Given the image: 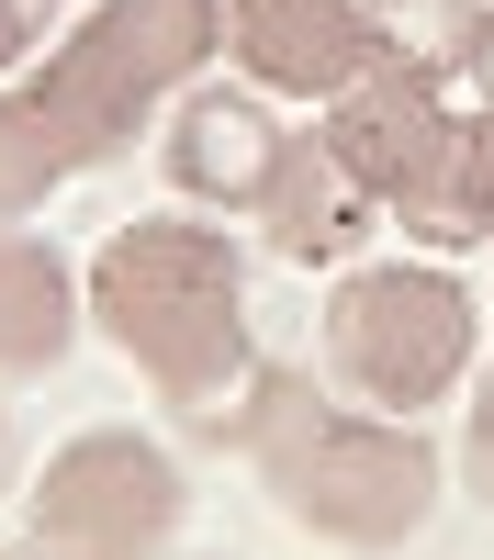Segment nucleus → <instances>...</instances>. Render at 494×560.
Instances as JSON below:
<instances>
[{
	"instance_id": "obj_1",
	"label": "nucleus",
	"mask_w": 494,
	"mask_h": 560,
	"mask_svg": "<svg viewBox=\"0 0 494 560\" xmlns=\"http://www.w3.org/2000/svg\"><path fill=\"white\" fill-rule=\"evenodd\" d=\"M192 438L237 448L248 471L337 549H404L427 527V504H438V448L404 427V415H337L282 359H259L225 404H203Z\"/></svg>"
},
{
	"instance_id": "obj_2",
	"label": "nucleus",
	"mask_w": 494,
	"mask_h": 560,
	"mask_svg": "<svg viewBox=\"0 0 494 560\" xmlns=\"http://www.w3.org/2000/svg\"><path fill=\"white\" fill-rule=\"evenodd\" d=\"M90 314L102 337L147 370L169 415H203L248 382V269L214 213H147L90 258Z\"/></svg>"
},
{
	"instance_id": "obj_3",
	"label": "nucleus",
	"mask_w": 494,
	"mask_h": 560,
	"mask_svg": "<svg viewBox=\"0 0 494 560\" xmlns=\"http://www.w3.org/2000/svg\"><path fill=\"white\" fill-rule=\"evenodd\" d=\"M214 45H225V0H102V12H79L68 45L34 68V102L68 124V147L90 168V158L135 147L147 113L203 79Z\"/></svg>"
},
{
	"instance_id": "obj_4",
	"label": "nucleus",
	"mask_w": 494,
	"mask_h": 560,
	"mask_svg": "<svg viewBox=\"0 0 494 560\" xmlns=\"http://www.w3.org/2000/svg\"><path fill=\"white\" fill-rule=\"evenodd\" d=\"M326 370L371 415H438L472 382V292L438 258H359V269H337Z\"/></svg>"
},
{
	"instance_id": "obj_5",
	"label": "nucleus",
	"mask_w": 494,
	"mask_h": 560,
	"mask_svg": "<svg viewBox=\"0 0 494 560\" xmlns=\"http://www.w3.org/2000/svg\"><path fill=\"white\" fill-rule=\"evenodd\" d=\"M337 147V168L371 191L404 236H427V247H472L461 236V113H449V79L438 68H416V57H382L359 68L337 102H326V124H314Z\"/></svg>"
},
{
	"instance_id": "obj_6",
	"label": "nucleus",
	"mask_w": 494,
	"mask_h": 560,
	"mask_svg": "<svg viewBox=\"0 0 494 560\" xmlns=\"http://www.w3.org/2000/svg\"><path fill=\"white\" fill-rule=\"evenodd\" d=\"M180 459L135 427H79L34 471L23 504V560H158L180 538Z\"/></svg>"
},
{
	"instance_id": "obj_7",
	"label": "nucleus",
	"mask_w": 494,
	"mask_h": 560,
	"mask_svg": "<svg viewBox=\"0 0 494 560\" xmlns=\"http://www.w3.org/2000/svg\"><path fill=\"white\" fill-rule=\"evenodd\" d=\"M282 147H292V124L269 113V90H214L192 79L169 102V135H158V168H169V191L180 202H203V213H259L269 202V179H282Z\"/></svg>"
},
{
	"instance_id": "obj_8",
	"label": "nucleus",
	"mask_w": 494,
	"mask_h": 560,
	"mask_svg": "<svg viewBox=\"0 0 494 560\" xmlns=\"http://www.w3.org/2000/svg\"><path fill=\"white\" fill-rule=\"evenodd\" d=\"M225 57L269 102H337L382 57V34H371V0H225Z\"/></svg>"
},
{
	"instance_id": "obj_9",
	"label": "nucleus",
	"mask_w": 494,
	"mask_h": 560,
	"mask_svg": "<svg viewBox=\"0 0 494 560\" xmlns=\"http://www.w3.org/2000/svg\"><path fill=\"white\" fill-rule=\"evenodd\" d=\"M371 191L337 168V147L326 135H292L282 147V179H269V202H259V224H269V247L282 258H303V269H337L359 236H371Z\"/></svg>"
},
{
	"instance_id": "obj_10",
	"label": "nucleus",
	"mask_w": 494,
	"mask_h": 560,
	"mask_svg": "<svg viewBox=\"0 0 494 560\" xmlns=\"http://www.w3.org/2000/svg\"><path fill=\"white\" fill-rule=\"evenodd\" d=\"M79 337V280L57 247H34V236H0V370L12 382H45V370L68 359Z\"/></svg>"
},
{
	"instance_id": "obj_11",
	"label": "nucleus",
	"mask_w": 494,
	"mask_h": 560,
	"mask_svg": "<svg viewBox=\"0 0 494 560\" xmlns=\"http://www.w3.org/2000/svg\"><path fill=\"white\" fill-rule=\"evenodd\" d=\"M371 34L416 68H494V0H371Z\"/></svg>"
},
{
	"instance_id": "obj_12",
	"label": "nucleus",
	"mask_w": 494,
	"mask_h": 560,
	"mask_svg": "<svg viewBox=\"0 0 494 560\" xmlns=\"http://www.w3.org/2000/svg\"><path fill=\"white\" fill-rule=\"evenodd\" d=\"M79 168V147H68V124L34 102V90H0V224H23L57 179Z\"/></svg>"
},
{
	"instance_id": "obj_13",
	"label": "nucleus",
	"mask_w": 494,
	"mask_h": 560,
	"mask_svg": "<svg viewBox=\"0 0 494 560\" xmlns=\"http://www.w3.org/2000/svg\"><path fill=\"white\" fill-rule=\"evenodd\" d=\"M461 236H494V102L461 135Z\"/></svg>"
},
{
	"instance_id": "obj_14",
	"label": "nucleus",
	"mask_w": 494,
	"mask_h": 560,
	"mask_svg": "<svg viewBox=\"0 0 494 560\" xmlns=\"http://www.w3.org/2000/svg\"><path fill=\"white\" fill-rule=\"evenodd\" d=\"M461 482H472V504H494V359L472 370V415H461Z\"/></svg>"
},
{
	"instance_id": "obj_15",
	"label": "nucleus",
	"mask_w": 494,
	"mask_h": 560,
	"mask_svg": "<svg viewBox=\"0 0 494 560\" xmlns=\"http://www.w3.org/2000/svg\"><path fill=\"white\" fill-rule=\"evenodd\" d=\"M45 23H57V0H0V68H23Z\"/></svg>"
},
{
	"instance_id": "obj_16",
	"label": "nucleus",
	"mask_w": 494,
	"mask_h": 560,
	"mask_svg": "<svg viewBox=\"0 0 494 560\" xmlns=\"http://www.w3.org/2000/svg\"><path fill=\"white\" fill-rule=\"evenodd\" d=\"M12 471H23V427L0 415V493H12Z\"/></svg>"
}]
</instances>
